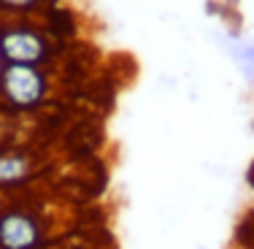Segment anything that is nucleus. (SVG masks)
<instances>
[{"label":"nucleus","mask_w":254,"mask_h":249,"mask_svg":"<svg viewBox=\"0 0 254 249\" xmlns=\"http://www.w3.org/2000/svg\"><path fill=\"white\" fill-rule=\"evenodd\" d=\"M44 244V222L35 211L11 206L0 211V249H38Z\"/></svg>","instance_id":"obj_3"},{"label":"nucleus","mask_w":254,"mask_h":249,"mask_svg":"<svg viewBox=\"0 0 254 249\" xmlns=\"http://www.w3.org/2000/svg\"><path fill=\"white\" fill-rule=\"evenodd\" d=\"M0 52L5 63H25L41 68H46L54 57L49 35L38 25L27 19H5V16H0Z\"/></svg>","instance_id":"obj_1"},{"label":"nucleus","mask_w":254,"mask_h":249,"mask_svg":"<svg viewBox=\"0 0 254 249\" xmlns=\"http://www.w3.org/2000/svg\"><path fill=\"white\" fill-rule=\"evenodd\" d=\"M46 0H0V16L5 19H27V14L38 11Z\"/></svg>","instance_id":"obj_5"},{"label":"nucleus","mask_w":254,"mask_h":249,"mask_svg":"<svg viewBox=\"0 0 254 249\" xmlns=\"http://www.w3.org/2000/svg\"><path fill=\"white\" fill-rule=\"evenodd\" d=\"M35 176V160L25 149H0V187H19Z\"/></svg>","instance_id":"obj_4"},{"label":"nucleus","mask_w":254,"mask_h":249,"mask_svg":"<svg viewBox=\"0 0 254 249\" xmlns=\"http://www.w3.org/2000/svg\"><path fill=\"white\" fill-rule=\"evenodd\" d=\"M3 65H5V60H3V52H0V74H3Z\"/></svg>","instance_id":"obj_6"},{"label":"nucleus","mask_w":254,"mask_h":249,"mask_svg":"<svg viewBox=\"0 0 254 249\" xmlns=\"http://www.w3.org/2000/svg\"><path fill=\"white\" fill-rule=\"evenodd\" d=\"M49 74L41 65L5 63L0 74V100L14 111H33L49 98Z\"/></svg>","instance_id":"obj_2"}]
</instances>
